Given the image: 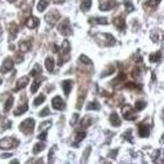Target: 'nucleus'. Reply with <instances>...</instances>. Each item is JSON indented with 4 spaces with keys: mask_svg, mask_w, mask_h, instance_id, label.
<instances>
[{
    "mask_svg": "<svg viewBox=\"0 0 164 164\" xmlns=\"http://www.w3.org/2000/svg\"><path fill=\"white\" fill-rule=\"evenodd\" d=\"M20 145V141L14 137H5L0 140V149L3 150H12Z\"/></svg>",
    "mask_w": 164,
    "mask_h": 164,
    "instance_id": "obj_1",
    "label": "nucleus"
},
{
    "mask_svg": "<svg viewBox=\"0 0 164 164\" xmlns=\"http://www.w3.org/2000/svg\"><path fill=\"white\" fill-rule=\"evenodd\" d=\"M34 125H35V120L34 119H26L23 120L22 123L20 125V130L21 132H23L25 134H31L34 132Z\"/></svg>",
    "mask_w": 164,
    "mask_h": 164,
    "instance_id": "obj_2",
    "label": "nucleus"
},
{
    "mask_svg": "<svg viewBox=\"0 0 164 164\" xmlns=\"http://www.w3.org/2000/svg\"><path fill=\"white\" fill-rule=\"evenodd\" d=\"M59 18H61L59 12H58V10H56V9H53V10H51V12L45 16V22L48 25H54Z\"/></svg>",
    "mask_w": 164,
    "mask_h": 164,
    "instance_id": "obj_3",
    "label": "nucleus"
},
{
    "mask_svg": "<svg viewBox=\"0 0 164 164\" xmlns=\"http://www.w3.org/2000/svg\"><path fill=\"white\" fill-rule=\"evenodd\" d=\"M122 111H123V116H124L125 120H134L136 118H137V115H136V110L130 107L129 105H125L122 109Z\"/></svg>",
    "mask_w": 164,
    "mask_h": 164,
    "instance_id": "obj_4",
    "label": "nucleus"
},
{
    "mask_svg": "<svg viewBox=\"0 0 164 164\" xmlns=\"http://www.w3.org/2000/svg\"><path fill=\"white\" fill-rule=\"evenodd\" d=\"M58 31L61 32L62 35H71L73 30H71V26H70V22H69V20H67V18L63 22L59 23V26H58Z\"/></svg>",
    "mask_w": 164,
    "mask_h": 164,
    "instance_id": "obj_5",
    "label": "nucleus"
},
{
    "mask_svg": "<svg viewBox=\"0 0 164 164\" xmlns=\"http://www.w3.org/2000/svg\"><path fill=\"white\" fill-rule=\"evenodd\" d=\"M13 65H14V61L12 58H5L4 63L2 65V67H0V73H2V74L8 73V71H10L13 69Z\"/></svg>",
    "mask_w": 164,
    "mask_h": 164,
    "instance_id": "obj_6",
    "label": "nucleus"
},
{
    "mask_svg": "<svg viewBox=\"0 0 164 164\" xmlns=\"http://www.w3.org/2000/svg\"><path fill=\"white\" fill-rule=\"evenodd\" d=\"M52 106H53V109H56V110H63L65 109V102L59 96H56L52 100Z\"/></svg>",
    "mask_w": 164,
    "mask_h": 164,
    "instance_id": "obj_7",
    "label": "nucleus"
},
{
    "mask_svg": "<svg viewBox=\"0 0 164 164\" xmlns=\"http://www.w3.org/2000/svg\"><path fill=\"white\" fill-rule=\"evenodd\" d=\"M138 134H140V137H149L150 127L147 124H145V123H141L138 125Z\"/></svg>",
    "mask_w": 164,
    "mask_h": 164,
    "instance_id": "obj_8",
    "label": "nucleus"
},
{
    "mask_svg": "<svg viewBox=\"0 0 164 164\" xmlns=\"http://www.w3.org/2000/svg\"><path fill=\"white\" fill-rule=\"evenodd\" d=\"M114 26H115L119 31H124L125 30V20L122 17V16L114 18Z\"/></svg>",
    "mask_w": 164,
    "mask_h": 164,
    "instance_id": "obj_9",
    "label": "nucleus"
},
{
    "mask_svg": "<svg viewBox=\"0 0 164 164\" xmlns=\"http://www.w3.org/2000/svg\"><path fill=\"white\" fill-rule=\"evenodd\" d=\"M29 84V76H22L18 81H17V85L14 87V92H18V91H21L22 88H25V87Z\"/></svg>",
    "mask_w": 164,
    "mask_h": 164,
    "instance_id": "obj_10",
    "label": "nucleus"
},
{
    "mask_svg": "<svg viewBox=\"0 0 164 164\" xmlns=\"http://www.w3.org/2000/svg\"><path fill=\"white\" fill-rule=\"evenodd\" d=\"M116 7V2H114V0H109V2H105L100 4V9L101 10H110L112 8Z\"/></svg>",
    "mask_w": 164,
    "mask_h": 164,
    "instance_id": "obj_11",
    "label": "nucleus"
},
{
    "mask_svg": "<svg viewBox=\"0 0 164 164\" xmlns=\"http://www.w3.org/2000/svg\"><path fill=\"white\" fill-rule=\"evenodd\" d=\"M73 84H74V81L73 80H65L63 83H62V89H63V93L69 96L70 94V92H71V88H73Z\"/></svg>",
    "mask_w": 164,
    "mask_h": 164,
    "instance_id": "obj_12",
    "label": "nucleus"
},
{
    "mask_svg": "<svg viewBox=\"0 0 164 164\" xmlns=\"http://www.w3.org/2000/svg\"><path fill=\"white\" fill-rule=\"evenodd\" d=\"M26 26L29 27V29H36V27L39 26V20L36 17H29L26 21Z\"/></svg>",
    "mask_w": 164,
    "mask_h": 164,
    "instance_id": "obj_13",
    "label": "nucleus"
},
{
    "mask_svg": "<svg viewBox=\"0 0 164 164\" xmlns=\"http://www.w3.org/2000/svg\"><path fill=\"white\" fill-rule=\"evenodd\" d=\"M17 32H18V26L16 22L9 23V34H10V39H14L17 36Z\"/></svg>",
    "mask_w": 164,
    "mask_h": 164,
    "instance_id": "obj_14",
    "label": "nucleus"
},
{
    "mask_svg": "<svg viewBox=\"0 0 164 164\" xmlns=\"http://www.w3.org/2000/svg\"><path fill=\"white\" fill-rule=\"evenodd\" d=\"M110 123L114 125V127H119L120 123H122V122H120V119H119V115L116 112H112L110 115Z\"/></svg>",
    "mask_w": 164,
    "mask_h": 164,
    "instance_id": "obj_15",
    "label": "nucleus"
},
{
    "mask_svg": "<svg viewBox=\"0 0 164 164\" xmlns=\"http://www.w3.org/2000/svg\"><path fill=\"white\" fill-rule=\"evenodd\" d=\"M159 3H160V0H147L144 5H145V8H147V9H155Z\"/></svg>",
    "mask_w": 164,
    "mask_h": 164,
    "instance_id": "obj_16",
    "label": "nucleus"
},
{
    "mask_svg": "<svg viewBox=\"0 0 164 164\" xmlns=\"http://www.w3.org/2000/svg\"><path fill=\"white\" fill-rule=\"evenodd\" d=\"M85 136H87V133L83 132V130H81V132H78V133H76V137H75V142H74L73 145H74L75 147H78L79 142H80V141H83V140L85 138Z\"/></svg>",
    "mask_w": 164,
    "mask_h": 164,
    "instance_id": "obj_17",
    "label": "nucleus"
},
{
    "mask_svg": "<svg viewBox=\"0 0 164 164\" xmlns=\"http://www.w3.org/2000/svg\"><path fill=\"white\" fill-rule=\"evenodd\" d=\"M45 67H47V70L49 71V73H52V71L54 70V59L52 57H48L45 59Z\"/></svg>",
    "mask_w": 164,
    "mask_h": 164,
    "instance_id": "obj_18",
    "label": "nucleus"
},
{
    "mask_svg": "<svg viewBox=\"0 0 164 164\" xmlns=\"http://www.w3.org/2000/svg\"><path fill=\"white\" fill-rule=\"evenodd\" d=\"M20 49L22 52H27L31 49V41L30 40H26V41H21L20 43Z\"/></svg>",
    "mask_w": 164,
    "mask_h": 164,
    "instance_id": "obj_19",
    "label": "nucleus"
},
{
    "mask_svg": "<svg viewBox=\"0 0 164 164\" xmlns=\"http://www.w3.org/2000/svg\"><path fill=\"white\" fill-rule=\"evenodd\" d=\"M91 23H98V25H106L107 23V18L105 17H96V18H89Z\"/></svg>",
    "mask_w": 164,
    "mask_h": 164,
    "instance_id": "obj_20",
    "label": "nucleus"
},
{
    "mask_svg": "<svg viewBox=\"0 0 164 164\" xmlns=\"http://www.w3.org/2000/svg\"><path fill=\"white\" fill-rule=\"evenodd\" d=\"M91 5H92V0H81L80 9L83 10V12H87V10H89Z\"/></svg>",
    "mask_w": 164,
    "mask_h": 164,
    "instance_id": "obj_21",
    "label": "nucleus"
},
{
    "mask_svg": "<svg viewBox=\"0 0 164 164\" xmlns=\"http://www.w3.org/2000/svg\"><path fill=\"white\" fill-rule=\"evenodd\" d=\"M27 109H29V106H27V102H25L23 105H21V106L17 109V110L14 111V115H16V116H20L21 114H23V112L27 111Z\"/></svg>",
    "mask_w": 164,
    "mask_h": 164,
    "instance_id": "obj_22",
    "label": "nucleus"
},
{
    "mask_svg": "<svg viewBox=\"0 0 164 164\" xmlns=\"http://www.w3.org/2000/svg\"><path fill=\"white\" fill-rule=\"evenodd\" d=\"M124 7H125V12L127 13H132L134 10V5L132 4L130 0H124Z\"/></svg>",
    "mask_w": 164,
    "mask_h": 164,
    "instance_id": "obj_23",
    "label": "nucleus"
},
{
    "mask_svg": "<svg viewBox=\"0 0 164 164\" xmlns=\"http://www.w3.org/2000/svg\"><path fill=\"white\" fill-rule=\"evenodd\" d=\"M43 81V79L41 78H37L34 83H32V87H31V93H36V91H37V88L40 87V83Z\"/></svg>",
    "mask_w": 164,
    "mask_h": 164,
    "instance_id": "obj_24",
    "label": "nucleus"
},
{
    "mask_svg": "<svg viewBox=\"0 0 164 164\" xmlns=\"http://www.w3.org/2000/svg\"><path fill=\"white\" fill-rule=\"evenodd\" d=\"M45 149V145L43 144V142H39V144H36L35 146H34V149H32V152H34V154H39L40 151H43Z\"/></svg>",
    "mask_w": 164,
    "mask_h": 164,
    "instance_id": "obj_25",
    "label": "nucleus"
},
{
    "mask_svg": "<svg viewBox=\"0 0 164 164\" xmlns=\"http://www.w3.org/2000/svg\"><path fill=\"white\" fill-rule=\"evenodd\" d=\"M160 57H162V53H160V52H156V53H152V54H150L149 59H150V62L155 63V62H158V61H159V59H160Z\"/></svg>",
    "mask_w": 164,
    "mask_h": 164,
    "instance_id": "obj_26",
    "label": "nucleus"
},
{
    "mask_svg": "<svg viewBox=\"0 0 164 164\" xmlns=\"http://www.w3.org/2000/svg\"><path fill=\"white\" fill-rule=\"evenodd\" d=\"M114 73H115V67H114V66H109L107 69H105V70H103L102 71V78H105V76H109V75H111V74H114Z\"/></svg>",
    "mask_w": 164,
    "mask_h": 164,
    "instance_id": "obj_27",
    "label": "nucleus"
},
{
    "mask_svg": "<svg viewBox=\"0 0 164 164\" xmlns=\"http://www.w3.org/2000/svg\"><path fill=\"white\" fill-rule=\"evenodd\" d=\"M12 105H13V96H10V97H8L7 102H5V106H4V112H8V111L10 110V107H12Z\"/></svg>",
    "mask_w": 164,
    "mask_h": 164,
    "instance_id": "obj_28",
    "label": "nucleus"
},
{
    "mask_svg": "<svg viewBox=\"0 0 164 164\" xmlns=\"http://www.w3.org/2000/svg\"><path fill=\"white\" fill-rule=\"evenodd\" d=\"M47 7H48L47 0H40L39 4H37V10H39V12H44V10L47 9Z\"/></svg>",
    "mask_w": 164,
    "mask_h": 164,
    "instance_id": "obj_29",
    "label": "nucleus"
},
{
    "mask_svg": "<svg viewBox=\"0 0 164 164\" xmlns=\"http://www.w3.org/2000/svg\"><path fill=\"white\" fill-rule=\"evenodd\" d=\"M101 109V106L98 105V102L97 101H94V102H91L88 106H87V110H96V111H98Z\"/></svg>",
    "mask_w": 164,
    "mask_h": 164,
    "instance_id": "obj_30",
    "label": "nucleus"
},
{
    "mask_svg": "<svg viewBox=\"0 0 164 164\" xmlns=\"http://www.w3.org/2000/svg\"><path fill=\"white\" fill-rule=\"evenodd\" d=\"M134 107H136V110L137 111H141V110H144V109L146 107V102L145 101H136V105H134Z\"/></svg>",
    "mask_w": 164,
    "mask_h": 164,
    "instance_id": "obj_31",
    "label": "nucleus"
},
{
    "mask_svg": "<svg viewBox=\"0 0 164 164\" xmlns=\"http://www.w3.org/2000/svg\"><path fill=\"white\" fill-rule=\"evenodd\" d=\"M45 101V96H39V97H37V98H35V101H34V105L35 106H39L40 105V103H43V102H44Z\"/></svg>",
    "mask_w": 164,
    "mask_h": 164,
    "instance_id": "obj_32",
    "label": "nucleus"
},
{
    "mask_svg": "<svg viewBox=\"0 0 164 164\" xmlns=\"http://www.w3.org/2000/svg\"><path fill=\"white\" fill-rule=\"evenodd\" d=\"M79 59H80V62H84L85 65H92V61L87 56H84V54H81Z\"/></svg>",
    "mask_w": 164,
    "mask_h": 164,
    "instance_id": "obj_33",
    "label": "nucleus"
},
{
    "mask_svg": "<svg viewBox=\"0 0 164 164\" xmlns=\"http://www.w3.org/2000/svg\"><path fill=\"white\" fill-rule=\"evenodd\" d=\"M92 124V119L91 118H85L84 120H81V125L85 128V127H89V125Z\"/></svg>",
    "mask_w": 164,
    "mask_h": 164,
    "instance_id": "obj_34",
    "label": "nucleus"
},
{
    "mask_svg": "<svg viewBox=\"0 0 164 164\" xmlns=\"http://www.w3.org/2000/svg\"><path fill=\"white\" fill-rule=\"evenodd\" d=\"M89 152H91V146H88V147H87V150H85V152H84V154H83V159H81V162H87V160H88V155H89Z\"/></svg>",
    "mask_w": 164,
    "mask_h": 164,
    "instance_id": "obj_35",
    "label": "nucleus"
},
{
    "mask_svg": "<svg viewBox=\"0 0 164 164\" xmlns=\"http://www.w3.org/2000/svg\"><path fill=\"white\" fill-rule=\"evenodd\" d=\"M49 112H51V111H49V109H48V107H44V109H43V110H41V111L39 112V116L44 118V116L49 115Z\"/></svg>",
    "mask_w": 164,
    "mask_h": 164,
    "instance_id": "obj_36",
    "label": "nucleus"
},
{
    "mask_svg": "<svg viewBox=\"0 0 164 164\" xmlns=\"http://www.w3.org/2000/svg\"><path fill=\"white\" fill-rule=\"evenodd\" d=\"M37 74H40V66H36L34 70H31V73H30L31 76H36Z\"/></svg>",
    "mask_w": 164,
    "mask_h": 164,
    "instance_id": "obj_37",
    "label": "nucleus"
},
{
    "mask_svg": "<svg viewBox=\"0 0 164 164\" xmlns=\"http://www.w3.org/2000/svg\"><path fill=\"white\" fill-rule=\"evenodd\" d=\"M130 133H132V130H130V129H129V130H127V132L124 133V138H128V141H129V142H133V138L130 137Z\"/></svg>",
    "mask_w": 164,
    "mask_h": 164,
    "instance_id": "obj_38",
    "label": "nucleus"
},
{
    "mask_svg": "<svg viewBox=\"0 0 164 164\" xmlns=\"http://www.w3.org/2000/svg\"><path fill=\"white\" fill-rule=\"evenodd\" d=\"M51 124H52L51 120H48V122H45V123H41V124H40V129H43V128L47 129V128L51 127Z\"/></svg>",
    "mask_w": 164,
    "mask_h": 164,
    "instance_id": "obj_39",
    "label": "nucleus"
},
{
    "mask_svg": "<svg viewBox=\"0 0 164 164\" xmlns=\"http://www.w3.org/2000/svg\"><path fill=\"white\" fill-rule=\"evenodd\" d=\"M37 137H39V140H41V141H45L47 140V130H44L43 133H40Z\"/></svg>",
    "mask_w": 164,
    "mask_h": 164,
    "instance_id": "obj_40",
    "label": "nucleus"
},
{
    "mask_svg": "<svg viewBox=\"0 0 164 164\" xmlns=\"http://www.w3.org/2000/svg\"><path fill=\"white\" fill-rule=\"evenodd\" d=\"M78 118H79V115H78V114H74L73 119H71V125H75V123L78 122Z\"/></svg>",
    "mask_w": 164,
    "mask_h": 164,
    "instance_id": "obj_41",
    "label": "nucleus"
},
{
    "mask_svg": "<svg viewBox=\"0 0 164 164\" xmlns=\"http://www.w3.org/2000/svg\"><path fill=\"white\" fill-rule=\"evenodd\" d=\"M151 39H152V41H158L159 36H158V34H155V32H152V34H151Z\"/></svg>",
    "mask_w": 164,
    "mask_h": 164,
    "instance_id": "obj_42",
    "label": "nucleus"
},
{
    "mask_svg": "<svg viewBox=\"0 0 164 164\" xmlns=\"http://www.w3.org/2000/svg\"><path fill=\"white\" fill-rule=\"evenodd\" d=\"M116 152H118V150H112V151L109 152V156H110V158H115L114 155H116Z\"/></svg>",
    "mask_w": 164,
    "mask_h": 164,
    "instance_id": "obj_43",
    "label": "nucleus"
},
{
    "mask_svg": "<svg viewBox=\"0 0 164 164\" xmlns=\"http://www.w3.org/2000/svg\"><path fill=\"white\" fill-rule=\"evenodd\" d=\"M49 163H52L53 162V150H51V152H49Z\"/></svg>",
    "mask_w": 164,
    "mask_h": 164,
    "instance_id": "obj_44",
    "label": "nucleus"
},
{
    "mask_svg": "<svg viewBox=\"0 0 164 164\" xmlns=\"http://www.w3.org/2000/svg\"><path fill=\"white\" fill-rule=\"evenodd\" d=\"M9 156H12V154H2L3 159H7V158H9Z\"/></svg>",
    "mask_w": 164,
    "mask_h": 164,
    "instance_id": "obj_45",
    "label": "nucleus"
},
{
    "mask_svg": "<svg viewBox=\"0 0 164 164\" xmlns=\"http://www.w3.org/2000/svg\"><path fill=\"white\" fill-rule=\"evenodd\" d=\"M63 2H65V0H54V3H57V4H61Z\"/></svg>",
    "mask_w": 164,
    "mask_h": 164,
    "instance_id": "obj_46",
    "label": "nucleus"
},
{
    "mask_svg": "<svg viewBox=\"0 0 164 164\" xmlns=\"http://www.w3.org/2000/svg\"><path fill=\"white\" fill-rule=\"evenodd\" d=\"M2 32H3V30H2V26H0V35H2Z\"/></svg>",
    "mask_w": 164,
    "mask_h": 164,
    "instance_id": "obj_47",
    "label": "nucleus"
},
{
    "mask_svg": "<svg viewBox=\"0 0 164 164\" xmlns=\"http://www.w3.org/2000/svg\"><path fill=\"white\" fill-rule=\"evenodd\" d=\"M8 2H9V3H13V2H16V0H8Z\"/></svg>",
    "mask_w": 164,
    "mask_h": 164,
    "instance_id": "obj_48",
    "label": "nucleus"
},
{
    "mask_svg": "<svg viewBox=\"0 0 164 164\" xmlns=\"http://www.w3.org/2000/svg\"><path fill=\"white\" fill-rule=\"evenodd\" d=\"M0 84H2V79H0Z\"/></svg>",
    "mask_w": 164,
    "mask_h": 164,
    "instance_id": "obj_49",
    "label": "nucleus"
}]
</instances>
